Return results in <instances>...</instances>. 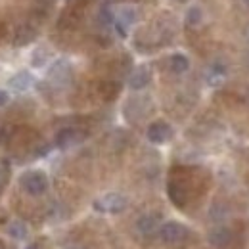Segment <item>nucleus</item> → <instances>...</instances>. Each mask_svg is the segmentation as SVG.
Instances as JSON below:
<instances>
[{"instance_id": "obj_1", "label": "nucleus", "mask_w": 249, "mask_h": 249, "mask_svg": "<svg viewBox=\"0 0 249 249\" xmlns=\"http://www.w3.org/2000/svg\"><path fill=\"white\" fill-rule=\"evenodd\" d=\"M19 186L23 188L27 194H31V196H40L48 188V178L40 171H29L19 178Z\"/></svg>"}, {"instance_id": "obj_2", "label": "nucleus", "mask_w": 249, "mask_h": 249, "mask_svg": "<svg viewBox=\"0 0 249 249\" xmlns=\"http://www.w3.org/2000/svg\"><path fill=\"white\" fill-rule=\"evenodd\" d=\"M188 236V230L178 224V222H165L161 228H159V238L165 242V244H180L184 242Z\"/></svg>"}, {"instance_id": "obj_3", "label": "nucleus", "mask_w": 249, "mask_h": 249, "mask_svg": "<svg viewBox=\"0 0 249 249\" xmlns=\"http://www.w3.org/2000/svg\"><path fill=\"white\" fill-rule=\"evenodd\" d=\"M124 207H126V199L119 194H109L104 199L96 201V209L109 211V213H119V211H123Z\"/></svg>"}, {"instance_id": "obj_4", "label": "nucleus", "mask_w": 249, "mask_h": 249, "mask_svg": "<svg viewBox=\"0 0 249 249\" xmlns=\"http://www.w3.org/2000/svg\"><path fill=\"white\" fill-rule=\"evenodd\" d=\"M171 136H173V128L165 121H156V123L150 124V128H148V138L152 142H156V144L167 142Z\"/></svg>"}, {"instance_id": "obj_5", "label": "nucleus", "mask_w": 249, "mask_h": 249, "mask_svg": "<svg viewBox=\"0 0 249 249\" xmlns=\"http://www.w3.org/2000/svg\"><path fill=\"white\" fill-rule=\"evenodd\" d=\"M230 240H232V234L224 226H217L209 232V244L215 246V248H226L230 244Z\"/></svg>"}, {"instance_id": "obj_6", "label": "nucleus", "mask_w": 249, "mask_h": 249, "mask_svg": "<svg viewBox=\"0 0 249 249\" xmlns=\"http://www.w3.org/2000/svg\"><path fill=\"white\" fill-rule=\"evenodd\" d=\"M150 83V73H148V69L146 67H140V69H136L134 73H132V77H130V81H128V85L132 87V89H144L146 85Z\"/></svg>"}, {"instance_id": "obj_7", "label": "nucleus", "mask_w": 249, "mask_h": 249, "mask_svg": "<svg viewBox=\"0 0 249 249\" xmlns=\"http://www.w3.org/2000/svg\"><path fill=\"white\" fill-rule=\"evenodd\" d=\"M33 79L29 73H18V75H14L12 79H10V87L14 89V90H27L29 87H31Z\"/></svg>"}, {"instance_id": "obj_8", "label": "nucleus", "mask_w": 249, "mask_h": 249, "mask_svg": "<svg viewBox=\"0 0 249 249\" xmlns=\"http://www.w3.org/2000/svg\"><path fill=\"white\" fill-rule=\"evenodd\" d=\"M6 230H8V234H10L14 240H25V238H27V228H25V224L19 222V220L10 222V226H8Z\"/></svg>"}, {"instance_id": "obj_9", "label": "nucleus", "mask_w": 249, "mask_h": 249, "mask_svg": "<svg viewBox=\"0 0 249 249\" xmlns=\"http://www.w3.org/2000/svg\"><path fill=\"white\" fill-rule=\"evenodd\" d=\"M75 136H77V130H73V128H65V130H62V132L58 134L56 144H58L60 148H67V146H71V144L77 142Z\"/></svg>"}, {"instance_id": "obj_10", "label": "nucleus", "mask_w": 249, "mask_h": 249, "mask_svg": "<svg viewBox=\"0 0 249 249\" xmlns=\"http://www.w3.org/2000/svg\"><path fill=\"white\" fill-rule=\"evenodd\" d=\"M138 230L142 232V234H152V232H156L157 230V220L154 217H142L138 220Z\"/></svg>"}, {"instance_id": "obj_11", "label": "nucleus", "mask_w": 249, "mask_h": 249, "mask_svg": "<svg viewBox=\"0 0 249 249\" xmlns=\"http://www.w3.org/2000/svg\"><path fill=\"white\" fill-rule=\"evenodd\" d=\"M188 65H190V62H188L186 56H182V54H175L171 58V67H173L175 73H184L188 69Z\"/></svg>"}, {"instance_id": "obj_12", "label": "nucleus", "mask_w": 249, "mask_h": 249, "mask_svg": "<svg viewBox=\"0 0 249 249\" xmlns=\"http://www.w3.org/2000/svg\"><path fill=\"white\" fill-rule=\"evenodd\" d=\"M8 98H10V96H8V92H6V90H0V107H2V106H6Z\"/></svg>"}, {"instance_id": "obj_13", "label": "nucleus", "mask_w": 249, "mask_h": 249, "mask_svg": "<svg viewBox=\"0 0 249 249\" xmlns=\"http://www.w3.org/2000/svg\"><path fill=\"white\" fill-rule=\"evenodd\" d=\"M27 249H36V248H35V246H29V248H27Z\"/></svg>"}, {"instance_id": "obj_14", "label": "nucleus", "mask_w": 249, "mask_h": 249, "mask_svg": "<svg viewBox=\"0 0 249 249\" xmlns=\"http://www.w3.org/2000/svg\"><path fill=\"white\" fill-rule=\"evenodd\" d=\"M0 186H2V177H0Z\"/></svg>"}]
</instances>
